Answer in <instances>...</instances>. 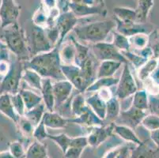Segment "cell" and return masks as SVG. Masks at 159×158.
<instances>
[{"label": "cell", "instance_id": "cell-1", "mask_svg": "<svg viewBox=\"0 0 159 158\" xmlns=\"http://www.w3.org/2000/svg\"><path fill=\"white\" fill-rule=\"evenodd\" d=\"M60 47L56 46L52 51L33 56L29 60L23 61L25 69H31L42 77L59 81L66 80L61 69Z\"/></svg>", "mask_w": 159, "mask_h": 158}, {"label": "cell", "instance_id": "cell-2", "mask_svg": "<svg viewBox=\"0 0 159 158\" xmlns=\"http://www.w3.org/2000/svg\"><path fill=\"white\" fill-rule=\"evenodd\" d=\"M116 26L115 20H104L83 25H77L74 29L73 32L78 40L89 43L93 45L105 42L108 34Z\"/></svg>", "mask_w": 159, "mask_h": 158}, {"label": "cell", "instance_id": "cell-3", "mask_svg": "<svg viewBox=\"0 0 159 158\" xmlns=\"http://www.w3.org/2000/svg\"><path fill=\"white\" fill-rule=\"evenodd\" d=\"M4 38L6 45L16 58L21 61L30 59V52L27 45L26 37L18 23L4 29Z\"/></svg>", "mask_w": 159, "mask_h": 158}, {"label": "cell", "instance_id": "cell-4", "mask_svg": "<svg viewBox=\"0 0 159 158\" xmlns=\"http://www.w3.org/2000/svg\"><path fill=\"white\" fill-rule=\"evenodd\" d=\"M24 70L23 61L18 58H16L14 60H11L9 72L0 82V95L5 93L14 95L19 93L21 89L20 84L22 79Z\"/></svg>", "mask_w": 159, "mask_h": 158}, {"label": "cell", "instance_id": "cell-5", "mask_svg": "<svg viewBox=\"0 0 159 158\" xmlns=\"http://www.w3.org/2000/svg\"><path fill=\"white\" fill-rule=\"evenodd\" d=\"M68 6L70 11L77 17H89L93 15H103L105 17L107 14L104 1H68Z\"/></svg>", "mask_w": 159, "mask_h": 158}, {"label": "cell", "instance_id": "cell-6", "mask_svg": "<svg viewBox=\"0 0 159 158\" xmlns=\"http://www.w3.org/2000/svg\"><path fill=\"white\" fill-rule=\"evenodd\" d=\"M137 91L138 87L135 78L131 74L129 65L128 63L124 64L122 74L119 79V82L117 84L115 96L120 101H124L133 97Z\"/></svg>", "mask_w": 159, "mask_h": 158}, {"label": "cell", "instance_id": "cell-7", "mask_svg": "<svg viewBox=\"0 0 159 158\" xmlns=\"http://www.w3.org/2000/svg\"><path fill=\"white\" fill-rule=\"evenodd\" d=\"M30 40L29 50L33 56L48 52L55 47L48 38L44 29L35 25L32 27Z\"/></svg>", "mask_w": 159, "mask_h": 158}, {"label": "cell", "instance_id": "cell-8", "mask_svg": "<svg viewBox=\"0 0 159 158\" xmlns=\"http://www.w3.org/2000/svg\"><path fill=\"white\" fill-rule=\"evenodd\" d=\"M90 49L100 63L103 61H116L123 64L128 63L126 58L123 56L120 51L118 50L112 43H98L91 45Z\"/></svg>", "mask_w": 159, "mask_h": 158}, {"label": "cell", "instance_id": "cell-9", "mask_svg": "<svg viewBox=\"0 0 159 158\" xmlns=\"http://www.w3.org/2000/svg\"><path fill=\"white\" fill-rule=\"evenodd\" d=\"M21 7L13 0H2L0 4V25L3 29L16 24Z\"/></svg>", "mask_w": 159, "mask_h": 158}, {"label": "cell", "instance_id": "cell-10", "mask_svg": "<svg viewBox=\"0 0 159 158\" xmlns=\"http://www.w3.org/2000/svg\"><path fill=\"white\" fill-rule=\"evenodd\" d=\"M147 115L145 111L137 109L131 105L128 109L120 111L119 117L114 124L116 125L126 126L135 130L139 126L141 125L142 122Z\"/></svg>", "mask_w": 159, "mask_h": 158}, {"label": "cell", "instance_id": "cell-11", "mask_svg": "<svg viewBox=\"0 0 159 158\" xmlns=\"http://www.w3.org/2000/svg\"><path fill=\"white\" fill-rule=\"evenodd\" d=\"M61 69L66 80L69 81L78 92L84 93L89 85L80 68L75 65H62Z\"/></svg>", "mask_w": 159, "mask_h": 158}, {"label": "cell", "instance_id": "cell-12", "mask_svg": "<svg viewBox=\"0 0 159 158\" xmlns=\"http://www.w3.org/2000/svg\"><path fill=\"white\" fill-rule=\"evenodd\" d=\"M77 21L78 17L70 11L68 12L60 14L55 24L60 33V40L56 46L60 47L63 44V40H65L67 34L70 31H73L74 29L77 26Z\"/></svg>", "mask_w": 159, "mask_h": 158}, {"label": "cell", "instance_id": "cell-13", "mask_svg": "<svg viewBox=\"0 0 159 158\" xmlns=\"http://www.w3.org/2000/svg\"><path fill=\"white\" fill-rule=\"evenodd\" d=\"M116 24V30L120 34L124 35L126 37H132L134 35L139 34V33H145L150 35L154 31V27L150 24H139L136 22L124 23L115 18Z\"/></svg>", "mask_w": 159, "mask_h": 158}, {"label": "cell", "instance_id": "cell-14", "mask_svg": "<svg viewBox=\"0 0 159 158\" xmlns=\"http://www.w3.org/2000/svg\"><path fill=\"white\" fill-rule=\"evenodd\" d=\"M115 124H105L102 127H96L91 128L90 132L86 137L88 139L89 146L92 147H98L106 142L111 136H112L114 131Z\"/></svg>", "mask_w": 159, "mask_h": 158}, {"label": "cell", "instance_id": "cell-15", "mask_svg": "<svg viewBox=\"0 0 159 158\" xmlns=\"http://www.w3.org/2000/svg\"><path fill=\"white\" fill-rule=\"evenodd\" d=\"M74 86L69 81L63 80L53 84V92L55 97V111L70 99L72 95Z\"/></svg>", "mask_w": 159, "mask_h": 158}, {"label": "cell", "instance_id": "cell-16", "mask_svg": "<svg viewBox=\"0 0 159 158\" xmlns=\"http://www.w3.org/2000/svg\"><path fill=\"white\" fill-rule=\"evenodd\" d=\"M99 65L100 62L96 59L91 51L89 56L79 66L82 70L83 76L89 86L97 80V74H98Z\"/></svg>", "mask_w": 159, "mask_h": 158}, {"label": "cell", "instance_id": "cell-17", "mask_svg": "<svg viewBox=\"0 0 159 158\" xmlns=\"http://www.w3.org/2000/svg\"><path fill=\"white\" fill-rule=\"evenodd\" d=\"M67 121L68 123L79 124L82 127H88V128H93V127H102V126L105 125L104 120H101L88 105L86 111L82 113V115L77 118L69 119Z\"/></svg>", "mask_w": 159, "mask_h": 158}, {"label": "cell", "instance_id": "cell-18", "mask_svg": "<svg viewBox=\"0 0 159 158\" xmlns=\"http://www.w3.org/2000/svg\"><path fill=\"white\" fill-rule=\"evenodd\" d=\"M150 140L143 141L139 146H135L131 152L129 158H157L159 154V149L153 147Z\"/></svg>", "mask_w": 159, "mask_h": 158}, {"label": "cell", "instance_id": "cell-19", "mask_svg": "<svg viewBox=\"0 0 159 158\" xmlns=\"http://www.w3.org/2000/svg\"><path fill=\"white\" fill-rule=\"evenodd\" d=\"M88 146L89 143L86 136L72 138L70 147L63 156L65 158H80Z\"/></svg>", "mask_w": 159, "mask_h": 158}, {"label": "cell", "instance_id": "cell-20", "mask_svg": "<svg viewBox=\"0 0 159 158\" xmlns=\"http://www.w3.org/2000/svg\"><path fill=\"white\" fill-rule=\"evenodd\" d=\"M43 98V103L45 105L47 111H55V97L53 92V84L50 78H43L42 89L40 90Z\"/></svg>", "mask_w": 159, "mask_h": 158}, {"label": "cell", "instance_id": "cell-21", "mask_svg": "<svg viewBox=\"0 0 159 158\" xmlns=\"http://www.w3.org/2000/svg\"><path fill=\"white\" fill-rule=\"evenodd\" d=\"M0 112L2 113L15 124L18 123L20 116L14 110L11 101V95L10 94L5 93L0 95Z\"/></svg>", "mask_w": 159, "mask_h": 158}, {"label": "cell", "instance_id": "cell-22", "mask_svg": "<svg viewBox=\"0 0 159 158\" xmlns=\"http://www.w3.org/2000/svg\"><path fill=\"white\" fill-rule=\"evenodd\" d=\"M86 102L88 106L93 110V112L99 117L101 120H105L106 115V105L107 102L100 97L98 93L89 97L86 98Z\"/></svg>", "mask_w": 159, "mask_h": 158}, {"label": "cell", "instance_id": "cell-23", "mask_svg": "<svg viewBox=\"0 0 159 158\" xmlns=\"http://www.w3.org/2000/svg\"><path fill=\"white\" fill-rule=\"evenodd\" d=\"M60 57L62 65H75L76 47L71 40L63 43L60 47Z\"/></svg>", "mask_w": 159, "mask_h": 158}, {"label": "cell", "instance_id": "cell-24", "mask_svg": "<svg viewBox=\"0 0 159 158\" xmlns=\"http://www.w3.org/2000/svg\"><path fill=\"white\" fill-rule=\"evenodd\" d=\"M113 133L116 135L123 139L124 141L128 142L129 143H132L135 146H139V145L143 142V141L135 134L134 130L130 128V127H126V126L115 124Z\"/></svg>", "mask_w": 159, "mask_h": 158}, {"label": "cell", "instance_id": "cell-25", "mask_svg": "<svg viewBox=\"0 0 159 158\" xmlns=\"http://www.w3.org/2000/svg\"><path fill=\"white\" fill-rule=\"evenodd\" d=\"M43 122L46 127L52 129H63L66 127L68 121L56 111H46L43 117Z\"/></svg>", "mask_w": 159, "mask_h": 158}, {"label": "cell", "instance_id": "cell-26", "mask_svg": "<svg viewBox=\"0 0 159 158\" xmlns=\"http://www.w3.org/2000/svg\"><path fill=\"white\" fill-rule=\"evenodd\" d=\"M121 111L120 102L119 99L114 96L107 102L106 105V115L104 120L105 124H109L115 123L119 117Z\"/></svg>", "mask_w": 159, "mask_h": 158}, {"label": "cell", "instance_id": "cell-27", "mask_svg": "<svg viewBox=\"0 0 159 158\" xmlns=\"http://www.w3.org/2000/svg\"><path fill=\"white\" fill-rule=\"evenodd\" d=\"M123 63L116 61L101 62L97 74V79L103 78H112L116 72L120 68Z\"/></svg>", "mask_w": 159, "mask_h": 158}, {"label": "cell", "instance_id": "cell-28", "mask_svg": "<svg viewBox=\"0 0 159 158\" xmlns=\"http://www.w3.org/2000/svg\"><path fill=\"white\" fill-rule=\"evenodd\" d=\"M86 108L87 104L84 94L78 92L75 95L72 96L70 100V111L72 118H77L82 115V113L86 111Z\"/></svg>", "mask_w": 159, "mask_h": 158}, {"label": "cell", "instance_id": "cell-29", "mask_svg": "<svg viewBox=\"0 0 159 158\" xmlns=\"http://www.w3.org/2000/svg\"><path fill=\"white\" fill-rule=\"evenodd\" d=\"M137 3V7L135 9L136 14V20L135 22L139 24H145L148 18L149 13L150 10L154 7V2L152 0H139Z\"/></svg>", "mask_w": 159, "mask_h": 158}, {"label": "cell", "instance_id": "cell-30", "mask_svg": "<svg viewBox=\"0 0 159 158\" xmlns=\"http://www.w3.org/2000/svg\"><path fill=\"white\" fill-rule=\"evenodd\" d=\"M19 93L21 94L23 101L25 103L26 111L33 109V108H35L37 105L43 103L42 96L36 93L31 90L21 89L19 91Z\"/></svg>", "mask_w": 159, "mask_h": 158}, {"label": "cell", "instance_id": "cell-31", "mask_svg": "<svg viewBox=\"0 0 159 158\" xmlns=\"http://www.w3.org/2000/svg\"><path fill=\"white\" fill-rule=\"evenodd\" d=\"M113 14L115 18L124 23L135 22L136 14L134 9L128 7H116L113 8Z\"/></svg>", "mask_w": 159, "mask_h": 158}, {"label": "cell", "instance_id": "cell-32", "mask_svg": "<svg viewBox=\"0 0 159 158\" xmlns=\"http://www.w3.org/2000/svg\"><path fill=\"white\" fill-rule=\"evenodd\" d=\"M22 79L31 88L40 91L42 89L43 78L31 69H25Z\"/></svg>", "mask_w": 159, "mask_h": 158}, {"label": "cell", "instance_id": "cell-33", "mask_svg": "<svg viewBox=\"0 0 159 158\" xmlns=\"http://www.w3.org/2000/svg\"><path fill=\"white\" fill-rule=\"evenodd\" d=\"M46 108L44 103H41L40 104L37 105V107L33 108V109L27 111L25 114L24 116L29 120V121L36 127L39 125L41 120H43Z\"/></svg>", "mask_w": 159, "mask_h": 158}, {"label": "cell", "instance_id": "cell-34", "mask_svg": "<svg viewBox=\"0 0 159 158\" xmlns=\"http://www.w3.org/2000/svg\"><path fill=\"white\" fill-rule=\"evenodd\" d=\"M47 146L40 142H33L26 150V158H47Z\"/></svg>", "mask_w": 159, "mask_h": 158}, {"label": "cell", "instance_id": "cell-35", "mask_svg": "<svg viewBox=\"0 0 159 158\" xmlns=\"http://www.w3.org/2000/svg\"><path fill=\"white\" fill-rule=\"evenodd\" d=\"M119 82V79L116 78H98L93 82L91 85L88 87L86 92L88 93H93L98 92L102 89L105 88H111L114 85H117Z\"/></svg>", "mask_w": 159, "mask_h": 158}, {"label": "cell", "instance_id": "cell-36", "mask_svg": "<svg viewBox=\"0 0 159 158\" xmlns=\"http://www.w3.org/2000/svg\"><path fill=\"white\" fill-rule=\"evenodd\" d=\"M131 105L142 111L149 109V94L147 89L138 90L133 95Z\"/></svg>", "mask_w": 159, "mask_h": 158}, {"label": "cell", "instance_id": "cell-37", "mask_svg": "<svg viewBox=\"0 0 159 158\" xmlns=\"http://www.w3.org/2000/svg\"><path fill=\"white\" fill-rule=\"evenodd\" d=\"M158 66V59H150L147 62L145 65L138 70V78L141 82H146L149 79L151 74L155 70L157 66Z\"/></svg>", "mask_w": 159, "mask_h": 158}, {"label": "cell", "instance_id": "cell-38", "mask_svg": "<svg viewBox=\"0 0 159 158\" xmlns=\"http://www.w3.org/2000/svg\"><path fill=\"white\" fill-rule=\"evenodd\" d=\"M128 40H129L131 50L135 51L141 50L148 47L150 38H149V35L145 33H139L128 37Z\"/></svg>", "mask_w": 159, "mask_h": 158}, {"label": "cell", "instance_id": "cell-39", "mask_svg": "<svg viewBox=\"0 0 159 158\" xmlns=\"http://www.w3.org/2000/svg\"><path fill=\"white\" fill-rule=\"evenodd\" d=\"M48 138L51 139L52 141L54 142L59 147L60 150L62 151L63 154L64 155L66 150H68L70 147V142H71V137H69L67 134L62 133V134H57V135H51L48 134Z\"/></svg>", "mask_w": 159, "mask_h": 158}, {"label": "cell", "instance_id": "cell-40", "mask_svg": "<svg viewBox=\"0 0 159 158\" xmlns=\"http://www.w3.org/2000/svg\"><path fill=\"white\" fill-rule=\"evenodd\" d=\"M112 34H113V41L112 43L118 50L120 51L121 52L131 51V47H130L129 40H128V37L116 31H114Z\"/></svg>", "mask_w": 159, "mask_h": 158}, {"label": "cell", "instance_id": "cell-41", "mask_svg": "<svg viewBox=\"0 0 159 158\" xmlns=\"http://www.w3.org/2000/svg\"><path fill=\"white\" fill-rule=\"evenodd\" d=\"M142 127L149 132L159 129V115L154 114H147L141 124Z\"/></svg>", "mask_w": 159, "mask_h": 158}, {"label": "cell", "instance_id": "cell-42", "mask_svg": "<svg viewBox=\"0 0 159 158\" xmlns=\"http://www.w3.org/2000/svg\"><path fill=\"white\" fill-rule=\"evenodd\" d=\"M123 56L126 58L127 60L131 62L134 67L136 70H139L142 66L145 65L148 59H146L144 58L141 57L139 55L135 54V52H131V51H128V52H121Z\"/></svg>", "mask_w": 159, "mask_h": 158}, {"label": "cell", "instance_id": "cell-43", "mask_svg": "<svg viewBox=\"0 0 159 158\" xmlns=\"http://www.w3.org/2000/svg\"><path fill=\"white\" fill-rule=\"evenodd\" d=\"M17 125H18V129L20 130L21 133L25 137L27 138L30 137V136H33V131L35 130V127L25 117H20Z\"/></svg>", "mask_w": 159, "mask_h": 158}, {"label": "cell", "instance_id": "cell-44", "mask_svg": "<svg viewBox=\"0 0 159 158\" xmlns=\"http://www.w3.org/2000/svg\"><path fill=\"white\" fill-rule=\"evenodd\" d=\"M9 151L14 158H26V150L20 141L12 142L9 144Z\"/></svg>", "mask_w": 159, "mask_h": 158}, {"label": "cell", "instance_id": "cell-45", "mask_svg": "<svg viewBox=\"0 0 159 158\" xmlns=\"http://www.w3.org/2000/svg\"><path fill=\"white\" fill-rule=\"evenodd\" d=\"M11 101H12L13 106H14V110L17 112L20 117L24 116L25 112H26V108L25 106V103L23 101L22 97L21 94L18 93L14 95H11Z\"/></svg>", "mask_w": 159, "mask_h": 158}, {"label": "cell", "instance_id": "cell-46", "mask_svg": "<svg viewBox=\"0 0 159 158\" xmlns=\"http://www.w3.org/2000/svg\"><path fill=\"white\" fill-rule=\"evenodd\" d=\"M150 42L149 46L151 47L154 53V59H159V32L154 29L152 33L149 35Z\"/></svg>", "mask_w": 159, "mask_h": 158}, {"label": "cell", "instance_id": "cell-47", "mask_svg": "<svg viewBox=\"0 0 159 158\" xmlns=\"http://www.w3.org/2000/svg\"><path fill=\"white\" fill-rule=\"evenodd\" d=\"M48 133L47 131V129H46L45 125H44L43 120H41L39 125L37 126L35 128L34 131H33V137L36 139V141L40 142H42L44 139H47L48 137Z\"/></svg>", "mask_w": 159, "mask_h": 158}, {"label": "cell", "instance_id": "cell-48", "mask_svg": "<svg viewBox=\"0 0 159 158\" xmlns=\"http://www.w3.org/2000/svg\"><path fill=\"white\" fill-rule=\"evenodd\" d=\"M149 110L151 114L159 115V93L149 94Z\"/></svg>", "mask_w": 159, "mask_h": 158}, {"label": "cell", "instance_id": "cell-49", "mask_svg": "<svg viewBox=\"0 0 159 158\" xmlns=\"http://www.w3.org/2000/svg\"><path fill=\"white\" fill-rule=\"evenodd\" d=\"M131 52H135V54L139 55V56L144 58V59H148V60L150 59H153V57H154V53H153L152 49H151V47L150 46L145 47V48L141 49V50L131 51Z\"/></svg>", "mask_w": 159, "mask_h": 158}, {"label": "cell", "instance_id": "cell-50", "mask_svg": "<svg viewBox=\"0 0 159 158\" xmlns=\"http://www.w3.org/2000/svg\"><path fill=\"white\" fill-rule=\"evenodd\" d=\"M98 93V95L100 96V97H102V99L104 100L105 101L108 102L112 97H114L112 95V93L111 91L110 88H105V89H102L101 90L98 91L97 92Z\"/></svg>", "mask_w": 159, "mask_h": 158}, {"label": "cell", "instance_id": "cell-51", "mask_svg": "<svg viewBox=\"0 0 159 158\" xmlns=\"http://www.w3.org/2000/svg\"><path fill=\"white\" fill-rule=\"evenodd\" d=\"M150 138L151 142L159 149V129L150 132Z\"/></svg>", "mask_w": 159, "mask_h": 158}, {"label": "cell", "instance_id": "cell-52", "mask_svg": "<svg viewBox=\"0 0 159 158\" xmlns=\"http://www.w3.org/2000/svg\"><path fill=\"white\" fill-rule=\"evenodd\" d=\"M149 79H150V81H151L154 85L159 86V59H158V66H157L155 70L151 74V75H150Z\"/></svg>", "mask_w": 159, "mask_h": 158}, {"label": "cell", "instance_id": "cell-53", "mask_svg": "<svg viewBox=\"0 0 159 158\" xmlns=\"http://www.w3.org/2000/svg\"><path fill=\"white\" fill-rule=\"evenodd\" d=\"M0 158H14L12 156L9 150H5V151L0 152Z\"/></svg>", "mask_w": 159, "mask_h": 158}, {"label": "cell", "instance_id": "cell-54", "mask_svg": "<svg viewBox=\"0 0 159 158\" xmlns=\"http://www.w3.org/2000/svg\"><path fill=\"white\" fill-rule=\"evenodd\" d=\"M47 158H50V157H48H48Z\"/></svg>", "mask_w": 159, "mask_h": 158}]
</instances>
